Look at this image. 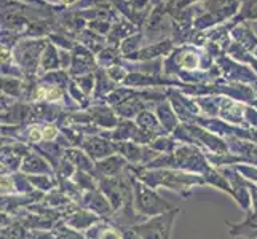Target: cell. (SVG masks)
I'll list each match as a JSON object with an SVG mask.
<instances>
[{"instance_id":"4","label":"cell","mask_w":257,"mask_h":239,"mask_svg":"<svg viewBox=\"0 0 257 239\" xmlns=\"http://www.w3.org/2000/svg\"><path fill=\"white\" fill-rule=\"evenodd\" d=\"M185 2H190V0H185Z\"/></svg>"},{"instance_id":"1","label":"cell","mask_w":257,"mask_h":239,"mask_svg":"<svg viewBox=\"0 0 257 239\" xmlns=\"http://www.w3.org/2000/svg\"><path fill=\"white\" fill-rule=\"evenodd\" d=\"M241 16L247 20H257V0H244V5L241 8Z\"/></svg>"},{"instance_id":"3","label":"cell","mask_w":257,"mask_h":239,"mask_svg":"<svg viewBox=\"0 0 257 239\" xmlns=\"http://www.w3.org/2000/svg\"><path fill=\"white\" fill-rule=\"evenodd\" d=\"M39 131H32V139H39Z\"/></svg>"},{"instance_id":"2","label":"cell","mask_w":257,"mask_h":239,"mask_svg":"<svg viewBox=\"0 0 257 239\" xmlns=\"http://www.w3.org/2000/svg\"><path fill=\"white\" fill-rule=\"evenodd\" d=\"M43 134H45L47 137H50V136L53 134V128H47V129H45V132H43Z\"/></svg>"}]
</instances>
